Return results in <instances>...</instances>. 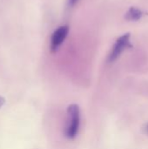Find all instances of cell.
Wrapping results in <instances>:
<instances>
[{"label": "cell", "mask_w": 148, "mask_h": 149, "mask_svg": "<svg viewBox=\"0 0 148 149\" xmlns=\"http://www.w3.org/2000/svg\"><path fill=\"white\" fill-rule=\"evenodd\" d=\"M68 113V125L66 129V136L69 139H74L79 129L80 125V112L77 105L73 104L69 106L67 109Z\"/></svg>", "instance_id": "6da1fadb"}, {"label": "cell", "mask_w": 148, "mask_h": 149, "mask_svg": "<svg viewBox=\"0 0 148 149\" xmlns=\"http://www.w3.org/2000/svg\"><path fill=\"white\" fill-rule=\"evenodd\" d=\"M129 45H130V34L129 33L124 34L121 37H120L115 42L112 49L108 60L110 62L115 61L121 55V53L129 46Z\"/></svg>", "instance_id": "7a4b0ae2"}, {"label": "cell", "mask_w": 148, "mask_h": 149, "mask_svg": "<svg viewBox=\"0 0 148 149\" xmlns=\"http://www.w3.org/2000/svg\"><path fill=\"white\" fill-rule=\"evenodd\" d=\"M69 31V27L67 25H63L58 28L51 36V52H56L62 43L65 41Z\"/></svg>", "instance_id": "3957f363"}, {"label": "cell", "mask_w": 148, "mask_h": 149, "mask_svg": "<svg viewBox=\"0 0 148 149\" xmlns=\"http://www.w3.org/2000/svg\"><path fill=\"white\" fill-rule=\"evenodd\" d=\"M142 17H143V11L135 7H132L126 14V18L129 21H138Z\"/></svg>", "instance_id": "277c9868"}, {"label": "cell", "mask_w": 148, "mask_h": 149, "mask_svg": "<svg viewBox=\"0 0 148 149\" xmlns=\"http://www.w3.org/2000/svg\"><path fill=\"white\" fill-rule=\"evenodd\" d=\"M4 102H5V100H4L3 97H1V96H0V107H2L3 106Z\"/></svg>", "instance_id": "5b68a950"}, {"label": "cell", "mask_w": 148, "mask_h": 149, "mask_svg": "<svg viewBox=\"0 0 148 149\" xmlns=\"http://www.w3.org/2000/svg\"><path fill=\"white\" fill-rule=\"evenodd\" d=\"M77 1H78V0H70V3H71V5L75 4V3H77Z\"/></svg>", "instance_id": "8992f818"}, {"label": "cell", "mask_w": 148, "mask_h": 149, "mask_svg": "<svg viewBox=\"0 0 148 149\" xmlns=\"http://www.w3.org/2000/svg\"><path fill=\"white\" fill-rule=\"evenodd\" d=\"M147 132H148V126L147 127Z\"/></svg>", "instance_id": "52a82bcc"}]
</instances>
